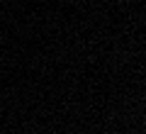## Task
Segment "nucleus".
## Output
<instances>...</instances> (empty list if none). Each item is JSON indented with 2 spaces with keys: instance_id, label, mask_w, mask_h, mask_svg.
Returning a JSON list of instances; mask_svg holds the SVG:
<instances>
[]
</instances>
